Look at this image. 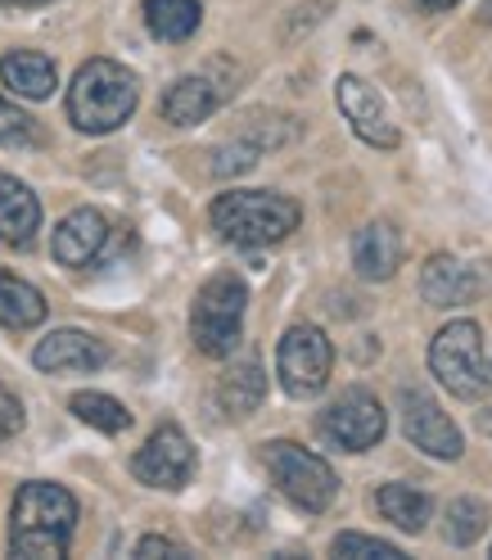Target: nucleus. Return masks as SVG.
I'll use <instances>...</instances> for the list:
<instances>
[{
    "mask_svg": "<svg viewBox=\"0 0 492 560\" xmlns=\"http://www.w3.org/2000/svg\"><path fill=\"white\" fill-rule=\"evenodd\" d=\"M78 529V498L63 483L32 479L14 498V524H10V551L23 560H59L68 556Z\"/></svg>",
    "mask_w": 492,
    "mask_h": 560,
    "instance_id": "1",
    "label": "nucleus"
},
{
    "mask_svg": "<svg viewBox=\"0 0 492 560\" xmlns=\"http://www.w3.org/2000/svg\"><path fill=\"white\" fill-rule=\"evenodd\" d=\"M136 104H140V82L131 68L114 59H86L73 86H68V118L86 136L118 131L136 114Z\"/></svg>",
    "mask_w": 492,
    "mask_h": 560,
    "instance_id": "2",
    "label": "nucleus"
},
{
    "mask_svg": "<svg viewBox=\"0 0 492 560\" xmlns=\"http://www.w3.org/2000/svg\"><path fill=\"white\" fill-rule=\"evenodd\" d=\"M208 218H213L218 235L239 249H267V244H280L298 231L303 208L276 190H226L213 199Z\"/></svg>",
    "mask_w": 492,
    "mask_h": 560,
    "instance_id": "3",
    "label": "nucleus"
},
{
    "mask_svg": "<svg viewBox=\"0 0 492 560\" xmlns=\"http://www.w3.org/2000/svg\"><path fill=\"white\" fill-rule=\"evenodd\" d=\"M244 307H249V285L235 271H218L213 280H203L190 307V339L203 358L235 353L244 330Z\"/></svg>",
    "mask_w": 492,
    "mask_h": 560,
    "instance_id": "4",
    "label": "nucleus"
},
{
    "mask_svg": "<svg viewBox=\"0 0 492 560\" xmlns=\"http://www.w3.org/2000/svg\"><path fill=\"white\" fill-rule=\"evenodd\" d=\"M262 466H267L271 483L280 488V498H290L307 515H321L339 493V479H335L330 462L316 457V452H307V447H298V443H290V439L262 443Z\"/></svg>",
    "mask_w": 492,
    "mask_h": 560,
    "instance_id": "5",
    "label": "nucleus"
},
{
    "mask_svg": "<svg viewBox=\"0 0 492 560\" xmlns=\"http://www.w3.org/2000/svg\"><path fill=\"white\" fill-rule=\"evenodd\" d=\"M430 371L438 375V384L452 398H461V402L488 398L492 375H488V358H483V330L475 322L443 326L430 343Z\"/></svg>",
    "mask_w": 492,
    "mask_h": 560,
    "instance_id": "6",
    "label": "nucleus"
},
{
    "mask_svg": "<svg viewBox=\"0 0 492 560\" xmlns=\"http://www.w3.org/2000/svg\"><path fill=\"white\" fill-rule=\"evenodd\" d=\"M330 371H335V348L326 339L321 326H290L285 339L276 348V375L285 384L290 398H316L330 384Z\"/></svg>",
    "mask_w": 492,
    "mask_h": 560,
    "instance_id": "7",
    "label": "nucleus"
},
{
    "mask_svg": "<svg viewBox=\"0 0 492 560\" xmlns=\"http://www.w3.org/2000/svg\"><path fill=\"white\" fill-rule=\"evenodd\" d=\"M389 430V416H384L379 398L366 389H343L321 416H316V434L339 452H366L384 439Z\"/></svg>",
    "mask_w": 492,
    "mask_h": 560,
    "instance_id": "8",
    "label": "nucleus"
},
{
    "mask_svg": "<svg viewBox=\"0 0 492 560\" xmlns=\"http://www.w3.org/2000/svg\"><path fill=\"white\" fill-rule=\"evenodd\" d=\"M131 475L150 488H186L195 475V443L186 439L181 425H159L150 443L131 457Z\"/></svg>",
    "mask_w": 492,
    "mask_h": 560,
    "instance_id": "9",
    "label": "nucleus"
},
{
    "mask_svg": "<svg viewBox=\"0 0 492 560\" xmlns=\"http://www.w3.org/2000/svg\"><path fill=\"white\" fill-rule=\"evenodd\" d=\"M402 407V434L425 452V457H438V462H456L466 452V439L461 430L452 425V416L425 394V389H402L398 398Z\"/></svg>",
    "mask_w": 492,
    "mask_h": 560,
    "instance_id": "10",
    "label": "nucleus"
},
{
    "mask_svg": "<svg viewBox=\"0 0 492 560\" xmlns=\"http://www.w3.org/2000/svg\"><path fill=\"white\" fill-rule=\"evenodd\" d=\"M335 100H339L343 122L353 127V131L366 140V145H375V150H394V145H398V127H394L389 109H384L379 91H375L366 78L343 73V78L335 82Z\"/></svg>",
    "mask_w": 492,
    "mask_h": 560,
    "instance_id": "11",
    "label": "nucleus"
},
{
    "mask_svg": "<svg viewBox=\"0 0 492 560\" xmlns=\"http://www.w3.org/2000/svg\"><path fill=\"white\" fill-rule=\"evenodd\" d=\"M488 290V276L452 254H434L420 267V294L430 307H466Z\"/></svg>",
    "mask_w": 492,
    "mask_h": 560,
    "instance_id": "12",
    "label": "nucleus"
},
{
    "mask_svg": "<svg viewBox=\"0 0 492 560\" xmlns=\"http://www.w3.org/2000/svg\"><path fill=\"white\" fill-rule=\"evenodd\" d=\"M37 371L46 375H63V371H99L109 362V343L86 335V330H55L37 343V353H32Z\"/></svg>",
    "mask_w": 492,
    "mask_h": 560,
    "instance_id": "13",
    "label": "nucleus"
},
{
    "mask_svg": "<svg viewBox=\"0 0 492 560\" xmlns=\"http://www.w3.org/2000/svg\"><path fill=\"white\" fill-rule=\"evenodd\" d=\"M104 244H109V218L95 213V208H78L68 213L59 226H55V240H50V254L63 262V267H91Z\"/></svg>",
    "mask_w": 492,
    "mask_h": 560,
    "instance_id": "14",
    "label": "nucleus"
},
{
    "mask_svg": "<svg viewBox=\"0 0 492 560\" xmlns=\"http://www.w3.org/2000/svg\"><path fill=\"white\" fill-rule=\"evenodd\" d=\"M353 267L362 280H389L402 267V235L394 222H366L353 235Z\"/></svg>",
    "mask_w": 492,
    "mask_h": 560,
    "instance_id": "15",
    "label": "nucleus"
},
{
    "mask_svg": "<svg viewBox=\"0 0 492 560\" xmlns=\"http://www.w3.org/2000/svg\"><path fill=\"white\" fill-rule=\"evenodd\" d=\"M42 231V199L32 195L19 177L0 172V240L5 244H27Z\"/></svg>",
    "mask_w": 492,
    "mask_h": 560,
    "instance_id": "16",
    "label": "nucleus"
},
{
    "mask_svg": "<svg viewBox=\"0 0 492 560\" xmlns=\"http://www.w3.org/2000/svg\"><path fill=\"white\" fill-rule=\"evenodd\" d=\"M0 82L23 100H46L55 91L59 73H55V59L42 50H10L0 59Z\"/></svg>",
    "mask_w": 492,
    "mask_h": 560,
    "instance_id": "17",
    "label": "nucleus"
},
{
    "mask_svg": "<svg viewBox=\"0 0 492 560\" xmlns=\"http://www.w3.org/2000/svg\"><path fill=\"white\" fill-rule=\"evenodd\" d=\"M218 104H222V91L208 78H181V82H172L167 95H163V118L172 127H195V122H203L208 114H213Z\"/></svg>",
    "mask_w": 492,
    "mask_h": 560,
    "instance_id": "18",
    "label": "nucleus"
},
{
    "mask_svg": "<svg viewBox=\"0 0 492 560\" xmlns=\"http://www.w3.org/2000/svg\"><path fill=\"white\" fill-rule=\"evenodd\" d=\"M46 299L37 285H27V280H19L14 271L0 267V326L5 330H32L46 322Z\"/></svg>",
    "mask_w": 492,
    "mask_h": 560,
    "instance_id": "19",
    "label": "nucleus"
},
{
    "mask_svg": "<svg viewBox=\"0 0 492 560\" xmlns=\"http://www.w3.org/2000/svg\"><path fill=\"white\" fill-rule=\"evenodd\" d=\"M203 23L199 0H145V27L159 42H190Z\"/></svg>",
    "mask_w": 492,
    "mask_h": 560,
    "instance_id": "20",
    "label": "nucleus"
},
{
    "mask_svg": "<svg viewBox=\"0 0 492 560\" xmlns=\"http://www.w3.org/2000/svg\"><path fill=\"white\" fill-rule=\"evenodd\" d=\"M375 506L389 524H398L402 534H420L430 524V493H420L411 483H384L375 493Z\"/></svg>",
    "mask_w": 492,
    "mask_h": 560,
    "instance_id": "21",
    "label": "nucleus"
},
{
    "mask_svg": "<svg viewBox=\"0 0 492 560\" xmlns=\"http://www.w3.org/2000/svg\"><path fill=\"white\" fill-rule=\"evenodd\" d=\"M262 394H267V375H262L258 362H239V366H231V371L222 375V384H218V402H222V411L235 416V420H239V416H249V411H258Z\"/></svg>",
    "mask_w": 492,
    "mask_h": 560,
    "instance_id": "22",
    "label": "nucleus"
},
{
    "mask_svg": "<svg viewBox=\"0 0 492 560\" xmlns=\"http://www.w3.org/2000/svg\"><path fill=\"white\" fill-rule=\"evenodd\" d=\"M68 407H73V416L86 420V425L99 430V434H122V430H131V411H127L118 398H109V394L86 389V394H78Z\"/></svg>",
    "mask_w": 492,
    "mask_h": 560,
    "instance_id": "23",
    "label": "nucleus"
},
{
    "mask_svg": "<svg viewBox=\"0 0 492 560\" xmlns=\"http://www.w3.org/2000/svg\"><path fill=\"white\" fill-rule=\"evenodd\" d=\"M483 529H488V506H483L479 498H456V502L447 506V542H452V547L479 542Z\"/></svg>",
    "mask_w": 492,
    "mask_h": 560,
    "instance_id": "24",
    "label": "nucleus"
},
{
    "mask_svg": "<svg viewBox=\"0 0 492 560\" xmlns=\"http://www.w3.org/2000/svg\"><path fill=\"white\" fill-rule=\"evenodd\" d=\"M335 556H353V560H402V547L384 542V538H371V534H339Z\"/></svg>",
    "mask_w": 492,
    "mask_h": 560,
    "instance_id": "25",
    "label": "nucleus"
},
{
    "mask_svg": "<svg viewBox=\"0 0 492 560\" xmlns=\"http://www.w3.org/2000/svg\"><path fill=\"white\" fill-rule=\"evenodd\" d=\"M0 145H37V122L0 95Z\"/></svg>",
    "mask_w": 492,
    "mask_h": 560,
    "instance_id": "26",
    "label": "nucleus"
},
{
    "mask_svg": "<svg viewBox=\"0 0 492 560\" xmlns=\"http://www.w3.org/2000/svg\"><path fill=\"white\" fill-rule=\"evenodd\" d=\"M258 145L254 140H239V145H226V150H218V163H213V172L218 177H239V172H249L254 163H258Z\"/></svg>",
    "mask_w": 492,
    "mask_h": 560,
    "instance_id": "27",
    "label": "nucleus"
},
{
    "mask_svg": "<svg viewBox=\"0 0 492 560\" xmlns=\"http://www.w3.org/2000/svg\"><path fill=\"white\" fill-rule=\"evenodd\" d=\"M136 556H140V560H186L190 551H186L181 542H172V538L150 534V538H140V542H136Z\"/></svg>",
    "mask_w": 492,
    "mask_h": 560,
    "instance_id": "28",
    "label": "nucleus"
},
{
    "mask_svg": "<svg viewBox=\"0 0 492 560\" xmlns=\"http://www.w3.org/2000/svg\"><path fill=\"white\" fill-rule=\"evenodd\" d=\"M19 430H23V402H19V394H10L5 384H0V443L14 439Z\"/></svg>",
    "mask_w": 492,
    "mask_h": 560,
    "instance_id": "29",
    "label": "nucleus"
},
{
    "mask_svg": "<svg viewBox=\"0 0 492 560\" xmlns=\"http://www.w3.org/2000/svg\"><path fill=\"white\" fill-rule=\"evenodd\" d=\"M330 5H335V0H312V5H298V10H294L298 19H290V37H298L303 27H316V23L326 19V10H330Z\"/></svg>",
    "mask_w": 492,
    "mask_h": 560,
    "instance_id": "30",
    "label": "nucleus"
},
{
    "mask_svg": "<svg viewBox=\"0 0 492 560\" xmlns=\"http://www.w3.org/2000/svg\"><path fill=\"white\" fill-rule=\"evenodd\" d=\"M420 10H430V14H443V10H452V5H461V0H415Z\"/></svg>",
    "mask_w": 492,
    "mask_h": 560,
    "instance_id": "31",
    "label": "nucleus"
},
{
    "mask_svg": "<svg viewBox=\"0 0 492 560\" xmlns=\"http://www.w3.org/2000/svg\"><path fill=\"white\" fill-rule=\"evenodd\" d=\"M0 5H50V0H0Z\"/></svg>",
    "mask_w": 492,
    "mask_h": 560,
    "instance_id": "32",
    "label": "nucleus"
},
{
    "mask_svg": "<svg viewBox=\"0 0 492 560\" xmlns=\"http://www.w3.org/2000/svg\"><path fill=\"white\" fill-rule=\"evenodd\" d=\"M483 19H488V23H492V0H483Z\"/></svg>",
    "mask_w": 492,
    "mask_h": 560,
    "instance_id": "33",
    "label": "nucleus"
}]
</instances>
